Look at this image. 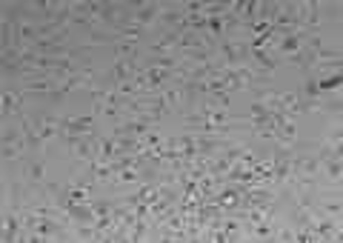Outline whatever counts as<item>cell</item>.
<instances>
[{
    "label": "cell",
    "instance_id": "obj_6",
    "mask_svg": "<svg viewBox=\"0 0 343 243\" xmlns=\"http://www.w3.org/2000/svg\"><path fill=\"white\" fill-rule=\"evenodd\" d=\"M323 212H326L329 218H338V215H341V200H326V203H323Z\"/></svg>",
    "mask_w": 343,
    "mask_h": 243
},
{
    "label": "cell",
    "instance_id": "obj_7",
    "mask_svg": "<svg viewBox=\"0 0 343 243\" xmlns=\"http://www.w3.org/2000/svg\"><path fill=\"white\" fill-rule=\"evenodd\" d=\"M255 235H257V238H269V235H272V226H266V223H255Z\"/></svg>",
    "mask_w": 343,
    "mask_h": 243
},
{
    "label": "cell",
    "instance_id": "obj_3",
    "mask_svg": "<svg viewBox=\"0 0 343 243\" xmlns=\"http://www.w3.org/2000/svg\"><path fill=\"white\" fill-rule=\"evenodd\" d=\"M329 89H341V75H338V72L318 81V92H329Z\"/></svg>",
    "mask_w": 343,
    "mask_h": 243
},
{
    "label": "cell",
    "instance_id": "obj_1",
    "mask_svg": "<svg viewBox=\"0 0 343 243\" xmlns=\"http://www.w3.org/2000/svg\"><path fill=\"white\" fill-rule=\"evenodd\" d=\"M277 49L283 52L286 58H292V55H297V52H303L300 49V35H286L280 43H277Z\"/></svg>",
    "mask_w": 343,
    "mask_h": 243
},
{
    "label": "cell",
    "instance_id": "obj_4",
    "mask_svg": "<svg viewBox=\"0 0 343 243\" xmlns=\"http://www.w3.org/2000/svg\"><path fill=\"white\" fill-rule=\"evenodd\" d=\"M43 163H29L26 166V177L32 180V183H43Z\"/></svg>",
    "mask_w": 343,
    "mask_h": 243
},
{
    "label": "cell",
    "instance_id": "obj_8",
    "mask_svg": "<svg viewBox=\"0 0 343 243\" xmlns=\"http://www.w3.org/2000/svg\"><path fill=\"white\" fill-rule=\"evenodd\" d=\"M3 158H6V161H14V158H17V146H3Z\"/></svg>",
    "mask_w": 343,
    "mask_h": 243
},
{
    "label": "cell",
    "instance_id": "obj_2",
    "mask_svg": "<svg viewBox=\"0 0 343 243\" xmlns=\"http://www.w3.org/2000/svg\"><path fill=\"white\" fill-rule=\"evenodd\" d=\"M9 112H20V94L17 92H3V115H9Z\"/></svg>",
    "mask_w": 343,
    "mask_h": 243
},
{
    "label": "cell",
    "instance_id": "obj_5",
    "mask_svg": "<svg viewBox=\"0 0 343 243\" xmlns=\"http://www.w3.org/2000/svg\"><path fill=\"white\" fill-rule=\"evenodd\" d=\"M326 174H329L332 180H341V155H335V161H326Z\"/></svg>",
    "mask_w": 343,
    "mask_h": 243
}]
</instances>
